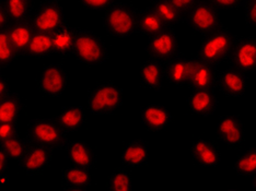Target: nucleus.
<instances>
[{"label": "nucleus", "mask_w": 256, "mask_h": 191, "mask_svg": "<svg viewBox=\"0 0 256 191\" xmlns=\"http://www.w3.org/2000/svg\"><path fill=\"white\" fill-rule=\"evenodd\" d=\"M62 181L65 187L70 190H82L92 183L90 171L77 165L67 166L62 172Z\"/></svg>", "instance_id": "25"}, {"label": "nucleus", "mask_w": 256, "mask_h": 191, "mask_svg": "<svg viewBox=\"0 0 256 191\" xmlns=\"http://www.w3.org/2000/svg\"><path fill=\"white\" fill-rule=\"evenodd\" d=\"M56 120L67 132H76L86 123V112L79 105H69L62 108Z\"/></svg>", "instance_id": "26"}, {"label": "nucleus", "mask_w": 256, "mask_h": 191, "mask_svg": "<svg viewBox=\"0 0 256 191\" xmlns=\"http://www.w3.org/2000/svg\"><path fill=\"white\" fill-rule=\"evenodd\" d=\"M67 134L58 121L52 118L33 119L26 129V137L32 144H38L50 150L66 148L69 142Z\"/></svg>", "instance_id": "3"}, {"label": "nucleus", "mask_w": 256, "mask_h": 191, "mask_svg": "<svg viewBox=\"0 0 256 191\" xmlns=\"http://www.w3.org/2000/svg\"><path fill=\"white\" fill-rule=\"evenodd\" d=\"M120 160L126 167L139 169L149 160V144L144 139H135L126 143L120 153Z\"/></svg>", "instance_id": "19"}, {"label": "nucleus", "mask_w": 256, "mask_h": 191, "mask_svg": "<svg viewBox=\"0 0 256 191\" xmlns=\"http://www.w3.org/2000/svg\"><path fill=\"white\" fill-rule=\"evenodd\" d=\"M188 85L194 91H214L217 86V73L214 67L195 59Z\"/></svg>", "instance_id": "18"}, {"label": "nucleus", "mask_w": 256, "mask_h": 191, "mask_svg": "<svg viewBox=\"0 0 256 191\" xmlns=\"http://www.w3.org/2000/svg\"><path fill=\"white\" fill-rule=\"evenodd\" d=\"M31 146L32 142L28 140V137L23 138L20 136L0 142V149H2L11 160H21Z\"/></svg>", "instance_id": "31"}, {"label": "nucleus", "mask_w": 256, "mask_h": 191, "mask_svg": "<svg viewBox=\"0 0 256 191\" xmlns=\"http://www.w3.org/2000/svg\"><path fill=\"white\" fill-rule=\"evenodd\" d=\"M138 12L134 5L115 2L106 10L102 24L104 30L115 38H127L137 33Z\"/></svg>", "instance_id": "2"}, {"label": "nucleus", "mask_w": 256, "mask_h": 191, "mask_svg": "<svg viewBox=\"0 0 256 191\" xmlns=\"http://www.w3.org/2000/svg\"><path fill=\"white\" fill-rule=\"evenodd\" d=\"M54 53V40L53 34L36 32L34 36L28 45V53L36 58H45Z\"/></svg>", "instance_id": "29"}, {"label": "nucleus", "mask_w": 256, "mask_h": 191, "mask_svg": "<svg viewBox=\"0 0 256 191\" xmlns=\"http://www.w3.org/2000/svg\"><path fill=\"white\" fill-rule=\"evenodd\" d=\"M178 39L173 28L166 27L156 35L149 37L147 44L148 55L162 62H166L178 55Z\"/></svg>", "instance_id": "9"}, {"label": "nucleus", "mask_w": 256, "mask_h": 191, "mask_svg": "<svg viewBox=\"0 0 256 191\" xmlns=\"http://www.w3.org/2000/svg\"><path fill=\"white\" fill-rule=\"evenodd\" d=\"M236 39L234 33L224 27L205 35L197 50V59L216 68L230 58Z\"/></svg>", "instance_id": "1"}, {"label": "nucleus", "mask_w": 256, "mask_h": 191, "mask_svg": "<svg viewBox=\"0 0 256 191\" xmlns=\"http://www.w3.org/2000/svg\"><path fill=\"white\" fill-rule=\"evenodd\" d=\"M0 182H2V184H8L9 178L7 177V175H4V173L2 174V179H0Z\"/></svg>", "instance_id": "43"}, {"label": "nucleus", "mask_w": 256, "mask_h": 191, "mask_svg": "<svg viewBox=\"0 0 256 191\" xmlns=\"http://www.w3.org/2000/svg\"><path fill=\"white\" fill-rule=\"evenodd\" d=\"M7 30L11 43L14 44L16 49L18 50L19 55L26 54L28 45H30L34 34L36 32L32 22L28 20L12 22Z\"/></svg>", "instance_id": "22"}, {"label": "nucleus", "mask_w": 256, "mask_h": 191, "mask_svg": "<svg viewBox=\"0 0 256 191\" xmlns=\"http://www.w3.org/2000/svg\"><path fill=\"white\" fill-rule=\"evenodd\" d=\"M217 136L228 148L234 150L240 148L246 139V128L240 116L236 114L221 115L218 119Z\"/></svg>", "instance_id": "10"}, {"label": "nucleus", "mask_w": 256, "mask_h": 191, "mask_svg": "<svg viewBox=\"0 0 256 191\" xmlns=\"http://www.w3.org/2000/svg\"><path fill=\"white\" fill-rule=\"evenodd\" d=\"M10 93H11V90H10L8 80L2 74V76H0V98L8 96Z\"/></svg>", "instance_id": "41"}, {"label": "nucleus", "mask_w": 256, "mask_h": 191, "mask_svg": "<svg viewBox=\"0 0 256 191\" xmlns=\"http://www.w3.org/2000/svg\"><path fill=\"white\" fill-rule=\"evenodd\" d=\"M190 112L202 117L212 116L218 107V98L214 91H194L188 98Z\"/></svg>", "instance_id": "21"}, {"label": "nucleus", "mask_w": 256, "mask_h": 191, "mask_svg": "<svg viewBox=\"0 0 256 191\" xmlns=\"http://www.w3.org/2000/svg\"><path fill=\"white\" fill-rule=\"evenodd\" d=\"M243 8L246 24L256 28V0H246Z\"/></svg>", "instance_id": "37"}, {"label": "nucleus", "mask_w": 256, "mask_h": 191, "mask_svg": "<svg viewBox=\"0 0 256 191\" xmlns=\"http://www.w3.org/2000/svg\"><path fill=\"white\" fill-rule=\"evenodd\" d=\"M150 7L159 14L166 27H176L184 20L185 15L180 12L168 0H151Z\"/></svg>", "instance_id": "28"}, {"label": "nucleus", "mask_w": 256, "mask_h": 191, "mask_svg": "<svg viewBox=\"0 0 256 191\" xmlns=\"http://www.w3.org/2000/svg\"><path fill=\"white\" fill-rule=\"evenodd\" d=\"M19 136L16 123H0V141Z\"/></svg>", "instance_id": "38"}, {"label": "nucleus", "mask_w": 256, "mask_h": 191, "mask_svg": "<svg viewBox=\"0 0 256 191\" xmlns=\"http://www.w3.org/2000/svg\"><path fill=\"white\" fill-rule=\"evenodd\" d=\"M77 31L78 28H74L67 23L60 30H57L53 34L54 53L62 57H67L72 54Z\"/></svg>", "instance_id": "27"}, {"label": "nucleus", "mask_w": 256, "mask_h": 191, "mask_svg": "<svg viewBox=\"0 0 256 191\" xmlns=\"http://www.w3.org/2000/svg\"><path fill=\"white\" fill-rule=\"evenodd\" d=\"M184 20L190 28L202 35H208L222 27L220 10L205 0L190 10Z\"/></svg>", "instance_id": "6"}, {"label": "nucleus", "mask_w": 256, "mask_h": 191, "mask_svg": "<svg viewBox=\"0 0 256 191\" xmlns=\"http://www.w3.org/2000/svg\"><path fill=\"white\" fill-rule=\"evenodd\" d=\"M194 62L195 59L185 56L178 55L172 58L164 65L166 80L176 88H182V86L188 84Z\"/></svg>", "instance_id": "16"}, {"label": "nucleus", "mask_w": 256, "mask_h": 191, "mask_svg": "<svg viewBox=\"0 0 256 191\" xmlns=\"http://www.w3.org/2000/svg\"><path fill=\"white\" fill-rule=\"evenodd\" d=\"M69 74L60 63H50L40 71L38 79V89L48 97H60L68 88Z\"/></svg>", "instance_id": "8"}, {"label": "nucleus", "mask_w": 256, "mask_h": 191, "mask_svg": "<svg viewBox=\"0 0 256 191\" xmlns=\"http://www.w3.org/2000/svg\"><path fill=\"white\" fill-rule=\"evenodd\" d=\"M234 171L238 175L248 177L256 174V148H250L242 153L234 163Z\"/></svg>", "instance_id": "32"}, {"label": "nucleus", "mask_w": 256, "mask_h": 191, "mask_svg": "<svg viewBox=\"0 0 256 191\" xmlns=\"http://www.w3.org/2000/svg\"><path fill=\"white\" fill-rule=\"evenodd\" d=\"M166 80V66L164 62L154 58L144 60L139 70V82L142 88L160 91Z\"/></svg>", "instance_id": "17"}, {"label": "nucleus", "mask_w": 256, "mask_h": 191, "mask_svg": "<svg viewBox=\"0 0 256 191\" xmlns=\"http://www.w3.org/2000/svg\"><path fill=\"white\" fill-rule=\"evenodd\" d=\"M124 103V92L113 82H101L89 92L88 108L96 116L113 115Z\"/></svg>", "instance_id": "5"}, {"label": "nucleus", "mask_w": 256, "mask_h": 191, "mask_svg": "<svg viewBox=\"0 0 256 191\" xmlns=\"http://www.w3.org/2000/svg\"><path fill=\"white\" fill-rule=\"evenodd\" d=\"M52 159L53 153L50 149L38 144H32L24 156L19 160V166L21 171L28 175H36L48 169Z\"/></svg>", "instance_id": "15"}, {"label": "nucleus", "mask_w": 256, "mask_h": 191, "mask_svg": "<svg viewBox=\"0 0 256 191\" xmlns=\"http://www.w3.org/2000/svg\"><path fill=\"white\" fill-rule=\"evenodd\" d=\"M230 61L234 68L243 73L256 72V36L248 35L236 39Z\"/></svg>", "instance_id": "11"}, {"label": "nucleus", "mask_w": 256, "mask_h": 191, "mask_svg": "<svg viewBox=\"0 0 256 191\" xmlns=\"http://www.w3.org/2000/svg\"><path fill=\"white\" fill-rule=\"evenodd\" d=\"M217 88L226 97H241L248 90L246 74L236 68H228L217 74Z\"/></svg>", "instance_id": "12"}, {"label": "nucleus", "mask_w": 256, "mask_h": 191, "mask_svg": "<svg viewBox=\"0 0 256 191\" xmlns=\"http://www.w3.org/2000/svg\"><path fill=\"white\" fill-rule=\"evenodd\" d=\"M166 26L159 14L151 8L147 7L138 12L137 33L142 36L151 37L164 30Z\"/></svg>", "instance_id": "23"}, {"label": "nucleus", "mask_w": 256, "mask_h": 191, "mask_svg": "<svg viewBox=\"0 0 256 191\" xmlns=\"http://www.w3.org/2000/svg\"><path fill=\"white\" fill-rule=\"evenodd\" d=\"M11 23H12V21H11L7 10H6L4 5L0 3V30H6V28H8L11 25Z\"/></svg>", "instance_id": "40"}, {"label": "nucleus", "mask_w": 256, "mask_h": 191, "mask_svg": "<svg viewBox=\"0 0 256 191\" xmlns=\"http://www.w3.org/2000/svg\"><path fill=\"white\" fill-rule=\"evenodd\" d=\"M252 189L256 191V174L253 176V179H252Z\"/></svg>", "instance_id": "44"}, {"label": "nucleus", "mask_w": 256, "mask_h": 191, "mask_svg": "<svg viewBox=\"0 0 256 191\" xmlns=\"http://www.w3.org/2000/svg\"><path fill=\"white\" fill-rule=\"evenodd\" d=\"M24 112V102L20 94L11 92L0 98V123H16Z\"/></svg>", "instance_id": "24"}, {"label": "nucleus", "mask_w": 256, "mask_h": 191, "mask_svg": "<svg viewBox=\"0 0 256 191\" xmlns=\"http://www.w3.org/2000/svg\"><path fill=\"white\" fill-rule=\"evenodd\" d=\"M11 159L2 149H0V173L4 174L9 169V161Z\"/></svg>", "instance_id": "42"}, {"label": "nucleus", "mask_w": 256, "mask_h": 191, "mask_svg": "<svg viewBox=\"0 0 256 191\" xmlns=\"http://www.w3.org/2000/svg\"><path fill=\"white\" fill-rule=\"evenodd\" d=\"M108 189L110 191H130L132 189V174L126 169L113 171L108 177Z\"/></svg>", "instance_id": "33"}, {"label": "nucleus", "mask_w": 256, "mask_h": 191, "mask_svg": "<svg viewBox=\"0 0 256 191\" xmlns=\"http://www.w3.org/2000/svg\"><path fill=\"white\" fill-rule=\"evenodd\" d=\"M74 56L84 65L100 66L108 59V49L104 40L96 33L78 28Z\"/></svg>", "instance_id": "4"}, {"label": "nucleus", "mask_w": 256, "mask_h": 191, "mask_svg": "<svg viewBox=\"0 0 256 191\" xmlns=\"http://www.w3.org/2000/svg\"><path fill=\"white\" fill-rule=\"evenodd\" d=\"M255 118H256V116H255Z\"/></svg>", "instance_id": "45"}, {"label": "nucleus", "mask_w": 256, "mask_h": 191, "mask_svg": "<svg viewBox=\"0 0 256 191\" xmlns=\"http://www.w3.org/2000/svg\"><path fill=\"white\" fill-rule=\"evenodd\" d=\"M20 55L11 43L8 30H0V66L7 67L11 65Z\"/></svg>", "instance_id": "34"}, {"label": "nucleus", "mask_w": 256, "mask_h": 191, "mask_svg": "<svg viewBox=\"0 0 256 191\" xmlns=\"http://www.w3.org/2000/svg\"><path fill=\"white\" fill-rule=\"evenodd\" d=\"M79 3L86 10L101 11L108 9L115 3V0H79Z\"/></svg>", "instance_id": "35"}, {"label": "nucleus", "mask_w": 256, "mask_h": 191, "mask_svg": "<svg viewBox=\"0 0 256 191\" xmlns=\"http://www.w3.org/2000/svg\"><path fill=\"white\" fill-rule=\"evenodd\" d=\"M192 158L206 169L218 167L221 163V151L218 146L206 138H197L190 144Z\"/></svg>", "instance_id": "13"}, {"label": "nucleus", "mask_w": 256, "mask_h": 191, "mask_svg": "<svg viewBox=\"0 0 256 191\" xmlns=\"http://www.w3.org/2000/svg\"><path fill=\"white\" fill-rule=\"evenodd\" d=\"M205 1L212 4L218 10H236L243 7L246 0H205Z\"/></svg>", "instance_id": "36"}, {"label": "nucleus", "mask_w": 256, "mask_h": 191, "mask_svg": "<svg viewBox=\"0 0 256 191\" xmlns=\"http://www.w3.org/2000/svg\"><path fill=\"white\" fill-rule=\"evenodd\" d=\"M66 151L68 160L72 165H77L91 171L96 163L94 150L89 143L81 140H74L67 143Z\"/></svg>", "instance_id": "20"}, {"label": "nucleus", "mask_w": 256, "mask_h": 191, "mask_svg": "<svg viewBox=\"0 0 256 191\" xmlns=\"http://www.w3.org/2000/svg\"><path fill=\"white\" fill-rule=\"evenodd\" d=\"M12 22L26 21L33 14V0H0Z\"/></svg>", "instance_id": "30"}, {"label": "nucleus", "mask_w": 256, "mask_h": 191, "mask_svg": "<svg viewBox=\"0 0 256 191\" xmlns=\"http://www.w3.org/2000/svg\"><path fill=\"white\" fill-rule=\"evenodd\" d=\"M139 117L142 126L150 132H160L172 123L173 116L168 109L160 104H148L140 108Z\"/></svg>", "instance_id": "14"}, {"label": "nucleus", "mask_w": 256, "mask_h": 191, "mask_svg": "<svg viewBox=\"0 0 256 191\" xmlns=\"http://www.w3.org/2000/svg\"><path fill=\"white\" fill-rule=\"evenodd\" d=\"M31 22L36 32L54 34L66 24L62 5L57 0H45L34 10Z\"/></svg>", "instance_id": "7"}, {"label": "nucleus", "mask_w": 256, "mask_h": 191, "mask_svg": "<svg viewBox=\"0 0 256 191\" xmlns=\"http://www.w3.org/2000/svg\"><path fill=\"white\" fill-rule=\"evenodd\" d=\"M168 1L176 7L180 12H182L185 15L190 10L193 9L195 5L202 2V0H168Z\"/></svg>", "instance_id": "39"}]
</instances>
